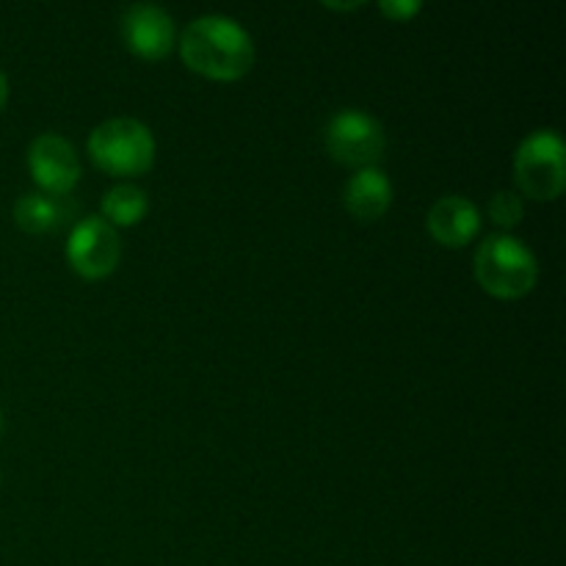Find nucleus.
Masks as SVG:
<instances>
[{
	"label": "nucleus",
	"instance_id": "nucleus-17",
	"mask_svg": "<svg viewBox=\"0 0 566 566\" xmlns=\"http://www.w3.org/2000/svg\"><path fill=\"white\" fill-rule=\"evenodd\" d=\"M0 431H3V415H0Z\"/></svg>",
	"mask_w": 566,
	"mask_h": 566
},
{
	"label": "nucleus",
	"instance_id": "nucleus-10",
	"mask_svg": "<svg viewBox=\"0 0 566 566\" xmlns=\"http://www.w3.org/2000/svg\"><path fill=\"white\" fill-rule=\"evenodd\" d=\"M343 205L357 221H379L392 205V182L379 166L354 171L343 188Z\"/></svg>",
	"mask_w": 566,
	"mask_h": 566
},
{
	"label": "nucleus",
	"instance_id": "nucleus-1",
	"mask_svg": "<svg viewBox=\"0 0 566 566\" xmlns=\"http://www.w3.org/2000/svg\"><path fill=\"white\" fill-rule=\"evenodd\" d=\"M177 48L188 70L219 83L247 77L258 59L252 33L227 14H202L188 22Z\"/></svg>",
	"mask_w": 566,
	"mask_h": 566
},
{
	"label": "nucleus",
	"instance_id": "nucleus-14",
	"mask_svg": "<svg viewBox=\"0 0 566 566\" xmlns=\"http://www.w3.org/2000/svg\"><path fill=\"white\" fill-rule=\"evenodd\" d=\"M379 11L390 22H409L423 11V3L420 0H381Z\"/></svg>",
	"mask_w": 566,
	"mask_h": 566
},
{
	"label": "nucleus",
	"instance_id": "nucleus-11",
	"mask_svg": "<svg viewBox=\"0 0 566 566\" xmlns=\"http://www.w3.org/2000/svg\"><path fill=\"white\" fill-rule=\"evenodd\" d=\"M70 219V208L64 199L48 193H22L14 205V224L28 235H48L64 227Z\"/></svg>",
	"mask_w": 566,
	"mask_h": 566
},
{
	"label": "nucleus",
	"instance_id": "nucleus-13",
	"mask_svg": "<svg viewBox=\"0 0 566 566\" xmlns=\"http://www.w3.org/2000/svg\"><path fill=\"white\" fill-rule=\"evenodd\" d=\"M490 221L497 227L501 232L514 230L520 221L525 219V202L517 191H497L490 197Z\"/></svg>",
	"mask_w": 566,
	"mask_h": 566
},
{
	"label": "nucleus",
	"instance_id": "nucleus-5",
	"mask_svg": "<svg viewBox=\"0 0 566 566\" xmlns=\"http://www.w3.org/2000/svg\"><path fill=\"white\" fill-rule=\"evenodd\" d=\"M326 153L348 169H370L387 149L381 122L363 108H343L329 119L324 133Z\"/></svg>",
	"mask_w": 566,
	"mask_h": 566
},
{
	"label": "nucleus",
	"instance_id": "nucleus-7",
	"mask_svg": "<svg viewBox=\"0 0 566 566\" xmlns=\"http://www.w3.org/2000/svg\"><path fill=\"white\" fill-rule=\"evenodd\" d=\"M28 171L42 193L64 199L81 182V158L64 136L42 133L28 147Z\"/></svg>",
	"mask_w": 566,
	"mask_h": 566
},
{
	"label": "nucleus",
	"instance_id": "nucleus-6",
	"mask_svg": "<svg viewBox=\"0 0 566 566\" xmlns=\"http://www.w3.org/2000/svg\"><path fill=\"white\" fill-rule=\"evenodd\" d=\"M122 238L119 230L99 216H86L72 227L66 238V263L77 276L88 282L105 280L119 269Z\"/></svg>",
	"mask_w": 566,
	"mask_h": 566
},
{
	"label": "nucleus",
	"instance_id": "nucleus-2",
	"mask_svg": "<svg viewBox=\"0 0 566 566\" xmlns=\"http://www.w3.org/2000/svg\"><path fill=\"white\" fill-rule=\"evenodd\" d=\"M473 276L484 293L501 302H517L528 296L539 280V263L528 243L509 232L484 238L475 249Z\"/></svg>",
	"mask_w": 566,
	"mask_h": 566
},
{
	"label": "nucleus",
	"instance_id": "nucleus-12",
	"mask_svg": "<svg viewBox=\"0 0 566 566\" xmlns=\"http://www.w3.org/2000/svg\"><path fill=\"white\" fill-rule=\"evenodd\" d=\"M149 213V197L144 188L133 186V182H119V186L108 188L99 202V219L108 221L114 230L122 227H136Z\"/></svg>",
	"mask_w": 566,
	"mask_h": 566
},
{
	"label": "nucleus",
	"instance_id": "nucleus-16",
	"mask_svg": "<svg viewBox=\"0 0 566 566\" xmlns=\"http://www.w3.org/2000/svg\"><path fill=\"white\" fill-rule=\"evenodd\" d=\"M326 9H337V11H354V9H359V6L363 3H324Z\"/></svg>",
	"mask_w": 566,
	"mask_h": 566
},
{
	"label": "nucleus",
	"instance_id": "nucleus-9",
	"mask_svg": "<svg viewBox=\"0 0 566 566\" xmlns=\"http://www.w3.org/2000/svg\"><path fill=\"white\" fill-rule=\"evenodd\" d=\"M426 230L440 247L464 249L481 232V210L462 193L440 197L426 213Z\"/></svg>",
	"mask_w": 566,
	"mask_h": 566
},
{
	"label": "nucleus",
	"instance_id": "nucleus-4",
	"mask_svg": "<svg viewBox=\"0 0 566 566\" xmlns=\"http://www.w3.org/2000/svg\"><path fill=\"white\" fill-rule=\"evenodd\" d=\"M514 182L520 197L556 202L566 188V147L558 130L542 127L528 133L514 153Z\"/></svg>",
	"mask_w": 566,
	"mask_h": 566
},
{
	"label": "nucleus",
	"instance_id": "nucleus-3",
	"mask_svg": "<svg viewBox=\"0 0 566 566\" xmlns=\"http://www.w3.org/2000/svg\"><path fill=\"white\" fill-rule=\"evenodd\" d=\"M88 158L111 177H142L155 164V136L144 122L133 116L105 119L88 133Z\"/></svg>",
	"mask_w": 566,
	"mask_h": 566
},
{
	"label": "nucleus",
	"instance_id": "nucleus-8",
	"mask_svg": "<svg viewBox=\"0 0 566 566\" xmlns=\"http://www.w3.org/2000/svg\"><path fill=\"white\" fill-rule=\"evenodd\" d=\"M122 42L136 59L164 61L177 48L175 20L155 3H133L122 14Z\"/></svg>",
	"mask_w": 566,
	"mask_h": 566
},
{
	"label": "nucleus",
	"instance_id": "nucleus-15",
	"mask_svg": "<svg viewBox=\"0 0 566 566\" xmlns=\"http://www.w3.org/2000/svg\"><path fill=\"white\" fill-rule=\"evenodd\" d=\"M6 103H9V81H6L3 70H0V111L6 108Z\"/></svg>",
	"mask_w": 566,
	"mask_h": 566
}]
</instances>
